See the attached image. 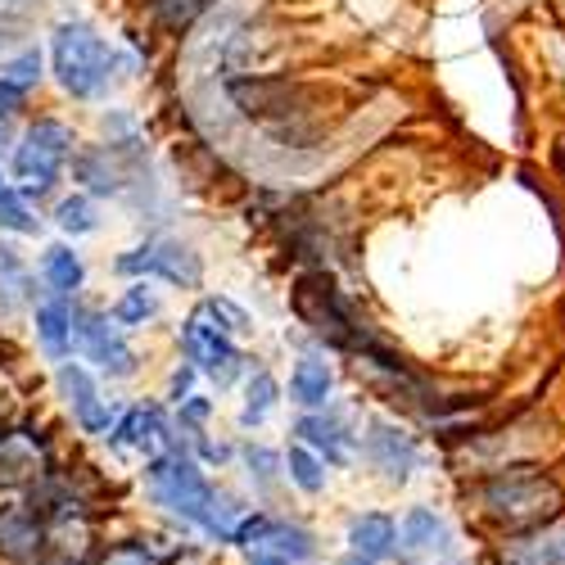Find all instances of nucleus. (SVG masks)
<instances>
[{
    "instance_id": "obj_1",
    "label": "nucleus",
    "mask_w": 565,
    "mask_h": 565,
    "mask_svg": "<svg viewBox=\"0 0 565 565\" xmlns=\"http://www.w3.org/2000/svg\"><path fill=\"white\" fill-rule=\"evenodd\" d=\"M470 498H476V511L502 534L539 530L547 521H561V511H565V489L547 476V470L525 466V461L493 466Z\"/></svg>"
},
{
    "instance_id": "obj_2",
    "label": "nucleus",
    "mask_w": 565,
    "mask_h": 565,
    "mask_svg": "<svg viewBox=\"0 0 565 565\" xmlns=\"http://www.w3.org/2000/svg\"><path fill=\"white\" fill-rule=\"evenodd\" d=\"M295 312H299V321L308 326L317 340L335 344V349H349L358 358H371L375 353L371 335L358 326V317L349 312V303L335 295V286H331V276H326V271H308V276L295 280Z\"/></svg>"
},
{
    "instance_id": "obj_3",
    "label": "nucleus",
    "mask_w": 565,
    "mask_h": 565,
    "mask_svg": "<svg viewBox=\"0 0 565 565\" xmlns=\"http://www.w3.org/2000/svg\"><path fill=\"white\" fill-rule=\"evenodd\" d=\"M146 484H150V498L181 515L185 525H195L209 534V521H213V507H217V493L209 484V476L200 470V461H191L185 452H168V457H154L150 470H146Z\"/></svg>"
},
{
    "instance_id": "obj_4",
    "label": "nucleus",
    "mask_w": 565,
    "mask_h": 565,
    "mask_svg": "<svg viewBox=\"0 0 565 565\" xmlns=\"http://www.w3.org/2000/svg\"><path fill=\"white\" fill-rule=\"evenodd\" d=\"M51 55H55V77H60V86L68 90V96L96 100L100 90L109 86L114 51L105 45V36H96L86 23H64V28H55Z\"/></svg>"
},
{
    "instance_id": "obj_5",
    "label": "nucleus",
    "mask_w": 565,
    "mask_h": 565,
    "mask_svg": "<svg viewBox=\"0 0 565 565\" xmlns=\"http://www.w3.org/2000/svg\"><path fill=\"white\" fill-rule=\"evenodd\" d=\"M73 154V131L64 122H36L28 136H23V146L14 150V172L23 181V195H51V185L60 181L64 172V159Z\"/></svg>"
},
{
    "instance_id": "obj_6",
    "label": "nucleus",
    "mask_w": 565,
    "mask_h": 565,
    "mask_svg": "<svg viewBox=\"0 0 565 565\" xmlns=\"http://www.w3.org/2000/svg\"><path fill=\"white\" fill-rule=\"evenodd\" d=\"M362 457L371 461V470H381L390 484H407V476L420 461V448H416V435H407L394 420H366L362 430Z\"/></svg>"
},
{
    "instance_id": "obj_7",
    "label": "nucleus",
    "mask_w": 565,
    "mask_h": 565,
    "mask_svg": "<svg viewBox=\"0 0 565 565\" xmlns=\"http://www.w3.org/2000/svg\"><path fill=\"white\" fill-rule=\"evenodd\" d=\"M181 340H185V353H191L195 371L213 375L217 390H222V385H231L235 375H241V353H235L231 335H226V331H217V326H209V317H204V312H195L191 321L181 326Z\"/></svg>"
},
{
    "instance_id": "obj_8",
    "label": "nucleus",
    "mask_w": 565,
    "mask_h": 565,
    "mask_svg": "<svg viewBox=\"0 0 565 565\" xmlns=\"http://www.w3.org/2000/svg\"><path fill=\"white\" fill-rule=\"evenodd\" d=\"M73 335L82 340L86 358L96 362L100 371H109V375H131L136 358H131L127 340L118 335V326H114L109 317H100V312H73Z\"/></svg>"
},
{
    "instance_id": "obj_9",
    "label": "nucleus",
    "mask_w": 565,
    "mask_h": 565,
    "mask_svg": "<svg viewBox=\"0 0 565 565\" xmlns=\"http://www.w3.org/2000/svg\"><path fill=\"white\" fill-rule=\"evenodd\" d=\"M45 543H51L45 539V521L28 502L0 507V556L10 565H41Z\"/></svg>"
},
{
    "instance_id": "obj_10",
    "label": "nucleus",
    "mask_w": 565,
    "mask_h": 565,
    "mask_svg": "<svg viewBox=\"0 0 565 565\" xmlns=\"http://www.w3.org/2000/svg\"><path fill=\"white\" fill-rule=\"evenodd\" d=\"M231 96H235V105H241L249 118H258L263 127L290 136L286 122H290V114H299V109H295L299 90H295L290 82H235Z\"/></svg>"
},
{
    "instance_id": "obj_11",
    "label": "nucleus",
    "mask_w": 565,
    "mask_h": 565,
    "mask_svg": "<svg viewBox=\"0 0 565 565\" xmlns=\"http://www.w3.org/2000/svg\"><path fill=\"white\" fill-rule=\"evenodd\" d=\"M493 565H565V521H547L525 534H507Z\"/></svg>"
},
{
    "instance_id": "obj_12",
    "label": "nucleus",
    "mask_w": 565,
    "mask_h": 565,
    "mask_svg": "<svg viewBox=\"0 0 565 565\" xmlns=\"http://www.w3.org/2000/svg\"><path fill=\"white\" fill-rule=\"evenodd\" d=\"M114 444H118V448H140L150 461H154V457L177 452L172 426H168V416H163V407H159V403H140V407H131V412L118 420Z\"/></svg>"
},
{
    "instance_id": "obj_13",
    "label": "nucleus",
    "mask_w": 565,
    "mask_h": 565,
    "mask_svg": "<svg viewBox=\"0 0 565 565\" xmlns=\"http://www.w3.org/2000/svg\"><path fill=\"white\" fill-rule=\"evenodd\" d=\"M60 390L68 394V407L77 416V426L86 435H105L109 420H114V407L100 398L96 381H90V371L82 362H60Z\"/></svg>"
},
{
    "instance_id": "obj_14",
    "label": "nucleus",
    "mask_w": 565,
    "mask_h": 565,
    "mask_svg": "<svg viewBox=\"0 0 565 565\" xmlns=\"http://www.w3.org/2000/svg\"><path fill=\"white\" fill-rule=\"evenodd\" d=\"M398 552H407V556H444V552H452V525L435 507H412L398 521Z\"/></svg>"
},
{
    "instance_id": "obj_15",
    "label": "nucleus",
    "mask_w": 565,
    "mask_h": 565,
    "mask_svg": "<svg viewBox=\"0 0 565 565\" xmlns=\"http://www.w3.org/2000/svg\"><path fill=\"white\" fill-rule=\"evenodd\" d=\"M349 552L371 561V565H385L390 556H398V521L385 511H362L349 521Z\"/></svg>"
},
{
    "instance_id": "obj_16",
    "label": "nucleus",
    "mask_w": 565,
    "mask_h": 565,
    "mask_svg": "<svg viewBox=\"0 0 565 565\" xmlns=\"http://www.w3.org/2000/svg\"><path fill=\"white\" fill-rule=\"evenodd\" d=\"M295 435L312 448V452H321L331 466H344L349 457H353V435H349V426L340 416H326V412H312V416H303L299 426H295Z\"/></svg>"
},
{
    "instance_id": "obj_17",
    "label": "nucleus",
    "mask_w": 565,
    "mask_h": 565,
    "mask_svg": "<svg viewBox=\"0 0 565 565\" xmlns=\"http://www.w3.org/2000/svg\"><path fill=\"white\" fill-rule=\"evenodd\" d=\"M150 271L163 276V280H172V286H181V290H200V280H204L200 254H191V249L177 245V241L150 245Z\"/></svg>"
},
{
    "instance_id": "obj_18",
    "label": "nucleus",
    "mask_w": 565,
    "mask_h": 565,
    "mask_svg": "<svg viewBox=\"0 0 565 565\" xmlns=\"http://www.w3.org/2000/svg\"><path fill=\"white\" fill-rule=\"evenodd\" d=\"M258 552H276V556H290V561H312L317 556V539L295 525V521H276V515H263V534L254 543ZM249 547V552H254Z\"/></svg>"
},
{
    "instance_id": "obj_19",
    "label": "nucleus",
    "mask_w": 565,
    "mask_h": 565,
    "mask_svg": "<svg viewBox=\"0 0 565 565\" xmlns=\"http://www.w3.org/2000/svg\"><path fill=\"white\" fill-rule=\"evenodd\" d=\"M36 335H41L45 353H51L55 362H68V353H73V308L64 303V295L45 299L36 308Z\"/></svg>"
},
{
    "instance_id": "obj_20",
    "label": "nucleus",
    "mask_w": 565,
    "mask_h": 565,
    "mask_svg": "<svg viewBox=\"0 0 565 565\" xmlns=\"http://www.w3.org/2000/svg\"><path fill=\"white\" fill-rule=\"evenodd\" d=\"M331 385H335V375L326 362L317 358H299L295 362V375H290V394L299 407H326V398H331Z\"/></svg>"
},
{
    "instance_id": "obj_21",
    "label": "nucleus",
    "mask_w": 565,
    "mask_h": 565,
    "mask_svg": "<svg viewBox=\"0 0 565 565\" xmlns=\"http://www.w3.org/2000/svg\"><path fill=\"white\" fill-rule=\"evenodd\" d=\"M73 172L77 181H86V191L90 195H122V172L109 163V150L96 154V150H86L73 159Z\"/></svg>"
},
{
    "instance_id": "obj_22",
    "label": "nucleus",
    "mask_w": 565,
    "mask_h": 565,
    "mask_svg": "<svg viewBox=\"0 0 565 565\" xmlns=\"http://www.w3.org/2000/svg\"><path fill=\"white\" fill-rule=\"evenodd\" d=\"M0 295H6V312L14 303H32L36 290H32V276L23 267V258L10 249V245H0Z\"/></svg>"
},
{
    "instance_id": "obj_23",
    "label": "nucleus",
    "mask_w": 565,
    "mask_h": 565,
    "mask_svg": "<svg viewBox=\"0 0 565 565\" xmlns=\"http://www.w3.org/2000/svg\"><path fill=\"white\" fill-rule=\"evenodd\" d=\"M45 280L60 290V295H73V290H82V276H86V267H82V258L68 249V245H55V249H45Z\"/></svg>"
},
{
    "instance_id": "obj_24",
    "label": "nucleus",
    "mask_w": 565,
    "mask_h": 565,
    "mask_svg": "<svg viewBox=\"0 0 565 565\" xmlns=\"http://www.w3.org/2000/svg\"><path fill=\"white\" fill-rule=\"evenodd\" d=\"M286 476H290L303 493H321V489H326V461H321L308 444H295V448L286 452Z\"/></svg>"
},
{
    "instance_id": "obj_25",
    "label": "nucleus",
    "mask_w": 565,
    "mask_h": 565,
    "mask_svg": "<svg viewBox=\"0 0 565 565\" xmlns=\"http://www.w3.org/2000/svg\"><path fill=\"white\" fill-rule=\"evenodd\" d=\"M271 407H276V381L267 371H258L254 381H249V390H245V412H241V420L245 426H263V420L271 416Z\"/></svg>"
},
{
    "instance_id": "obj_26",
    "label": "nucleus",
    "mask_w": 565,
    "mask_h": 565,
    "mask_svg": "<svg viewBox=\"0 0 565 565\" xmlns=\"http://www.w3.org/2000/svg\"><path fill=\"white\" fill-rule=\"evenodd\" d=\"M55 222L68 231V235H90L100 226V213H96V204H90L86 195H68L60 209H55Z\"/></svg>"
},
{
    "instance_id": "obj_27",
    "label": "nucleus",
    "mask_w": 565,
    "mask_h": 565,
    "mask_svg": "<svg viewBox=\"0 0 565 565\" xmlns=\"http://www.w3.org/2000/svg\"><path fill=\"white\" fill-rule=\"evenodd\" d=\"M100 565H168V552H159L150 539H127L100 556Z\"/></svg>"
},
{
    "instance_id": "obj_28",
    "label": "nucleus",
    "mask_w": 565,
    "mask_h": 565,
    "mask_svg": "<svg viewBox=\"0 0 565 565\" xmlns=\"http://www.w3.org/2000/svg\"><path fill=\"white\" fill-rule=\"evenodd\" d=\"M154 312H159V299H154L146 286H131V290L118 299V308H114V321H118V326H146Z\"/></svg>"
},
{
    "instance_id": "obj_29",
    "label": "nucleus",
    "mask_w": 565,
    "mask_h": 565,
    "mask_svg": "<svg viewBox=\"0 0 565 565\" xmlns=\"http://www.w3.org/2000/svg\"><path fill=\"white\" fill-rule=\"evenodd\" d=\"M245 461H249V476L258 480V489H271L280 480V470H286V457H280L276 448H263V444H249Z\"/></svg>"
},
{
    "instance_id": "obj_30",
    "label": "nucleus",
    "mask_w": 565,
    "mask_h": 565,
    "mask_svg": "<svg viewBox=\"0 0 565 565\" xmlns=\"http://www.w3.org/2000/svg\"><path fill=\"white\" fill-rule=\"evenodd\" d=\"M217 331H226V335H245L249 331V317H245V308H235L231 299H204V308H200Z\"/></svg>"
},
{
    "instance_id": "obj_31",
    "label": "nucleus",
    "mask_w": 565,
    "mask_h": 565,
    "mask_svg": "<svg viewBox=\"0 0 565 565\" xmlns=\"http://www.w3.org/2000/svg\"><path fill=\"white\" fill-rule=\"evenodd\" d=\"M209 6H213V0H154V14H159L168 28L181 32V28H191Z\"/></svg>"
},
{
    "instance_id": "obj_32",
    "label": "nucleus",
    "mask_w": 565,
    "mask_h": 565,
    "mask_svg": "<svg viewBox=\"0 0 565 565\" xmlns=\"http://www.w3.org/2000/svg\"><path fill=\"white\" fill-rule=\"evenodd\" d=\"M0 226H6V231H36V217L28 213L19 191H10L6 181H0Z\"/></svg>"
},
{
    "instance_id": "obj_33",
    "label": "nucleus",
    "mask_w": 565,
    "mask_h": 565,
    "mask_svg": "<svg viewBox=\"0 0 565 565\" xmlns=\"http://www.w3.org/2000/svg\"><path fill=\"white\" fill-rule=\"evenodd\" d=\"M36 77H41V55H36V51L19 55L14 64H0V82H10L14 90H28Z\"/></svg>"
},
{
    "instance_id": "obj_34",
    "label": "nucleus",
    "mask_w": 565,
    "mask_h": 565,
    "mask_svg": "<svg viewBox=\"0 0 565 565\" xmlns=\"http://www.w3.org/2000/svg\"><path fill=\"white\" fill-rule=\"evenodd\" d=\"M204 416H209V398H181V420L185 426H200Z\"/></svg>"
},
{
    "instance_id": "obj_35",
    "label": "nucleus",
    "mask_w": 565,
    "mask_h": 565,
    "mask_svg": "<svg viewBox=\"0 0 565 565\" xmlns=\"http://www.w3.org/2000/svg\"><path fill=\"white\" fill-rule=\"evenodd\" d=\"M23 105V90H14L10 82H0V118H6V114H14Z\"/></svg>"
},
{
    "instance_id": "obj_36",
    "label": "nucleus",
    "mask_w": 565,
    "mask_h": 565,
    "mask_svg": "<svg viewBox=\"0 0 565 565\" xmlns=\"http://www.w3.org/2000/svg\"><path fill=\"white\" fill-rule=\"evenodd\" d=\"M249 565H308V561H290V556H276V552H249Z\"/></svg>"
},
{
    "instance_id": "obj_37",
    "label": "nucleus",
    "mask_w": 565,
    "mask_h": 565,
    "mask_svg": "<svg viewBox=\"0 0 565 565\" xmlns=\"http://www.w3.org/2000/svg\"><path fill=\"white\" fill-rule=\"evenodd\" d=\"M191 375H195L191 366H185V371H177V375H172V398H177V403H181V398H191Z\"/></svg>"
},
{
    "instance_id": "obj_38",
    "label": "nucleus",
    "mask_w": 565,
    "mask_h": 565,
    "mask_svg": "<svg viewBox=\"0 0 565 565\" xmlns=\"http://www.w3.org/2000/svg\"><path fill=\"white\" fill-rule=\"evenodd\" d=\"M200 457H204V461H226L231 452H226L222 444H213V439H200Z\"/></svg>"
},
{
    "instance_id": "obj_39",
    "label": "nucleus",
    "mask_w": 565,
    "mask_h": 565,
    "mask_svg": "<svg viewBox=\"0 0 565 565\" xmlns=\"http://www.w3.org/2000/svg\"><path fill=\"white\" fill-rule=\"evenodd\" d=\"M41 565H86L82 556H64V552H55V556H45Z\"/></svg>"
},
{
    "instance_id": "obj_40",
    "label": "nucleus",
    "mask_w": 565,
    "mask_h": 565,
    "mask_svg": "<svg viewBox=\"0 0 565 565\" xmlns=\"http://www.w3.org/2000/svg\"><path fill=\"white\" fill-rule=\"evenodd\" d=\"M340 565H371V561H362V556H353V552H344V556H340Z\"/></svg>"
},
{
    "instance_id": "obj_41",
    "label": "nucleus",
    "mask_w": 565,
    "mask_h": 565,
    "mask_svg": "<svg viewBox=\"0 0 565 565\" xmlns=\"http://www.w3.org/2000/svg\"><path fill=\"white\" fill-rule=\"evenodd\" d=\"M0 150H6V131H0Z\"/></svg>"
},
{
    "instance_id": "obj_42",
    "label": "nucleus",
    "mask_w": 565,
    "mask_h": 565,
    "mask_svg": "<svg viewBox=\"0 0 565 565\" xmlns=\"http://www.w3.org/2000/svg\"><path fill=\"white\" fill-rule=\"evenodd\" d=\"M0 41H6V36H0Z\"/></svg>"
}]
</instances>
